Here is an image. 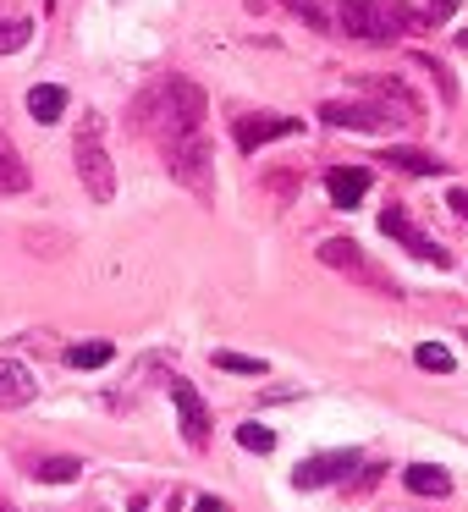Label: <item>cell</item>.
<instances>
[{
  "instance_id": "6da1fadb",
  "label": "cell",
  "mask_w": 468,
  "mask_h": 512,
  "mask_svg": "<svg viewBox=\"0 0 468 512\" xmlns=\"http://www.w3.org/2000/svg\"><path fill=\"white\" fill-rule=\"evenodd\" d=\"M133 122L144 127V133L155 138L160 149L182 144V138L204 133V89H199L193 78H177V72H171V78L149 83V89L138 94Z\"/></svg>"
},
{
  "instance_id": "7a4b0ae2",
  "label": "cell",
  "mask_w": 468,
  "mask_h": 512,
  "mask_svg": "<svg viewBox=\"0 0 468 512\" xmlns=\"http://www.w3.org/2000/svg\"><path fill=\"white\" fill-rule=\"evenodd\" d=\"M336 28L364 45H397L408 34V12H402V0H342L336 6Z\"/></svg>"
},
{
  "instance_id": "3957f363",
  "label": "cell",
  "mask_w": 468,
  "mask_h": 512,
  "mask_svg": "<svg viewBox=\"0 0 468 512\" xmlns=\"http://www.w3.org/2000/svg\"><path fill=\"white\" fill-rule=\"evenodd\" d=\"M72 160H78V177H83V188H89V199L111 204L116 199V160H111V149H105V122L100 116H83L78 122Z\"/></svg>"
},
{
  "instance_id": "277c9868",
  "label": "cell",
  "mask_w": 468,
  "mask_h": 512,
  "mask_svg": "<svg viewBox=\"0 0 468 512\" xmlns=\"http://www.w3.org/2000/svg\"><path fill=\"white\" fill-rule=\"evenodd\" d=\"M314 254H320V265H331V270H342V276H353L358 287H369V292H386V298H397V292H402L380 265H369V254L353 243V237H325Z\"/></svg>"
},
{
  "instance_id": "5b68a950",
  "label": "cell",
  "mask_w": 468,
  "mask_h": 512,
  "mask_svg": "<svg viewBox=\"0 0 468 512\" xmlns=\"http://www.w3.org/2000/svg\"><path fill=\"white\" fill-rule=\"evenodd\" d=\"M160 155H166L171 177H177L182 188H188V193H199V199H210V188H215V166H210V138H204V133H193V138H182V144L160 149Z\"/></svg>"
},
{
  "instance_id": "8992f818",
  "label": "cell",
  "mask_w": 468,
  "mask_h": 512,
  "mask_svg": "<svg viewBox=\"0 0 468 512\" xmlns=\"http://www.w3.org/2000/svg\"><path fill=\"white\" fill-rule=\"evenodd\" d=\"M358 463H364V452H353V446H342V452H314V457H303V463L292 468V485L298 490L347 485V479L358 474Z\"/></svg>"
},
{
  "instance_id": "52a82bcc",
  "label": "cell",
  "mask_w": 468,
  "mask_h": 512,
  "mask_svg": "<svg viewBox=\"0 0 468 512\" xmlns=\"http://www.w3.org/2000/svg\"><path fill=\"white\" fill-rule=\"evenodd\" d=\"M358 89H364L369 105H380V111L391 116V127H413L424 116L419 111V94H413L402 78H358Z\"/></svg>"
},
{
  "instance_id": "ba28073f",
  "label": "cell",
  "mask_w": 468,
  "mask_h": 512,
  "mask_svg": "<svg viewBox=\"0 0 468 512\" xmlns=\"http://www.w3.org/2000/svg\"><path fill=\"white\" fill-rule=\"evenodd\" d=\"M292 133H303L298 116H270V111L232 116V138H237V149H243V155H254V149H265V144H276V138H292Z\"/></svg>"
},
{
  "instance_id": "9c48e42d",
  "label": "cell",
  "mask_w": 468,
  "mask_h": 512,
  "mask_svg": "<svg viewBox=\"0 0 468 512\" xmlns=\"http://www.w3.org/2000/svg\"><path fill=\"white\" fill-rule=\"evenodd\" d=\"M380 232H386V237H397V243L408 248L413 259H424V265H435V270H446V265H452V254H446V248L435 243L430 232H419V226H413L408 215L397 210V204H391V210H380Z\"/></svg>"
},
{
  "instance_id": "30bf717a",
  "label": "cell",
  "mask_w": 468,
  "mask_h": 512,
  "mask_svg": "<svg viewBox=\"0 0 468 512\" xmlns=\"http://www.w3.org/2000/svg\"><path fill=\"white\" fill-rule=\"evenodd\" d=\"M171 402H177V424H182V441L193 446V452H204L210 446V408H204V397L193 391V380H171Z\"/></svg>"
},
{
  "instance_id": "8fae6325",
  "label": "cell",
  "mask_w": 468,
  "mask_h": 512,
  "mask_svg": "<svg viewBox=\"0 0 468 512\" xmlns=\"http://www.w3.org/2000/svg\"><path fill=\"white\" fill-rule=\"evenodd\" d=\"M320 122L325 127H347V133H386L391 116L369 100H325L320 105Z\"/></svg>"
},
{
  "instance_id": "7c38bea8",
  "label": "cell",
  "mask_w": 468,
  "mask_h": 512,
  "mask_svg": "<svg viewBox=\"0 0 468 512\" xmlns=\"http://www.w3.org/2000/svg\"><path fill=\"white\" fill-rule=\"evenodd\" d=\"M325 193H331L336 210H358L369 193V171L364 166H331L325 171Z\"/></svg>"
},
{
  "instance_id": "4fadbf2b",
  "label": "cell",
  "mask_w": 468,
  "mask_h": 512,
  "mask_svg": "<svg viewBox=\"0 0 468 512\" xmlns=\"http://www.w3.org/2000/svg\"><path fill=\"white\" fill-rule=\"evenodd\" d=\"M380 166L408 171V177H446V160H441V155H430V149H408V144L380 149Z\"/></svg>"
},
{
  "instance_id": "5bb4252c",
  "label": "cell",
  "mask_w": 468,
  "mask_h": 512,
  "mask_svg": "<svg viewBox=\"0 0 468 512\" xmlns=\"http://www.w3.org/2000/svg\"><path fill=\"white\" fill-rule=\"evenodd\" d=\"M34 391V369L17 364V358H0V408H23V402H34Z\"/></svg>"
},
{
  "instance_id": "9a60e30c",
  "label": "cell",
  "mask_w": 468,
  "mask_h": 512,
  "mask_svg": "<svg viewBox=\"0 0 468 512\" xmlns=\"http://www.w3.org/2000/svg\"><path fill=\"white\" fill-rule=\"evenodd\" d=\"M28 116H34L39 127H56L61 116H67V89H61V83H39V89H28Z\"/></svg>"
},
{
  "instance_id": "2e32d148",
  "label": "cell",
  "mask_w": 468,
  "mask_h": 512,
  "mask_svg": "<svg viewBox=\"0 0 468 512\" xmlns=\"http://www.w3.org/2000/svg\"><path fill=\"white\" fill-rule=\"evenodd\" d=\"M408 490L413 496H452V474L441 463H408Z\"/></svg>"
},
{
  "instance_id": "e0dca14e",
  "label": "cell",
  "mask_w": 468,
  "mask_h": 512,
  "mask_svg": "<svg viewBox=\"0 0 468 512\" xmlns=\"http://www.w3.org/2000/svg\"><path fill=\"white\" fill-rule=\"evenodd\" d=\"M0 193H28V166L12 149V138H0Z\"/></svg>"
},
{
  "instance_id": "ac0fdd59",
  "label": "cell",
  "mask_w": 468,
  "mask_h": 512,
  "mask_svg": "<svg viewBox=\"0 0 468 512\" xmlns=\"http://www.w3.org/2000/svg\"><path fill=\"white\" fill-rule=\"evenodd\" d=\"M28 39H34V23H28L23 12H6V6H0V56H12V50H23Z\"/></svg>"
},
{
  "instance_id": "d6986e66",
  "label": "cell",
  "mask_w": 468,
  "mask_h": 512,
  "mask_svg": "<svg viewBox=\"0 0 468 512\" xmlns=\"http://www.w3.org/2000/svg\"><path fill=\"white\" fill-rule=\"evenodd\" d=\"M402 12H408L413 28H435V23H446V17L457 12V0H408Z\"/></svg>"
},
{
  "instance_id": "ffe728a7",
  "label": "cell",
  "mask_w": 468,
  "mask_h": 512,
  "mask_svg": "<svg viewBox=\"0 0 468 512\" xmlns=\"http://www.w3.org/2000/svg\"><path fill=\"white\" fill-rule=\"evenodd\" d=\"M111 358H116L111 342H78V347H67V364L72 369H105Z\"/></svg>"
},
{
  "instance_id": "44dd1931",
  "label": "cell",
  "mask_w": 468,
  "mask_h": 512,
  "mask_svg": "<svg viewBox=\"0 0 468 512\" xmlns=\"http://www.w3.org/2000/svg\"><path fill=\"white\" fill-rule=\"evenodd\" d=\"M78 474H83L78 457H45V463H34V479H45V485H72Z\"/></svg>"
},
{
  "instance_id": "7402d4cb",
  "label": "cell",
  "mask_w": 468,
  "mask_h": 512,
  "mask_svg": "<svg viewBox=\"0 0 468 512\" xmlns=\"http://www.w3.org/2000/svg\"><path fill=\"white\" fill-rule=\"evenodd\" d=\"M413 364H419V369H435V375H452L457 358L446 353L441 342H419V347H413Z\"/></svg>"
},
{
  "instance_id": "603a6c76",
  "label": "cell",
  "mask_w": 468,
  "mask_h": 512,
  "mask_svg": "<svg viewBox=\"0 0 468 512\" xmlns=\"http://www.w3.org/2000/svg\"><path fill=\"white\" fill-rule=\"evenodd\" d=\"M281 6H287L292 17H303V23H309V28H320V34H325V28H336V17L325 12L320 0H281Z\"/></svg>"
},
{
  "instance_id": "cb8c5ba5",
  "label": "cell",
  "mask_w": 468,
  "mask_h": 512,
  "mask_svg": "<svg viewBox=\"0 0 468 512\" xmlns=\"http://www.w3.org/2000/svg\"><path fill=\"white\" fill-rule=\"evenodd\" d=\"M237 446H243V452H276V435L265 430V424H237Z\"/></svg>"
},
{
  "instance_id": "d4e9b609",
  "label": "cell",
  "mask_w": 468,
  "mask_h": 512,
  "mask_svg": "<svg viewBox=\"0 0 468 512\" xmlns=\"http://www.w3.org/2000/svg\"><path fill=\"white\" fill-rule=\"evenodd\" d=\"M215 369H226V375H265V358H248V353H215Z\"/></svg>"
},
{
  "instance_id": "484cf974",
  "label": "cell",
  "mask_w": 468,
  "mask_h": 512,
  "mask_svg": "<svg viewBox=\"0 0 468 512\" xmlns=\"http://www.w3.org/2000/svg\"><path fill=\"white\" fill-rule=\"evenodd\" d=\"M419 67H424V72H430V78H435V89H441V100H446V105H452V100H457V89H452V78H446V67H441V61H430V56H419Z\"/></svg>"
},
{
  "instance_id": "4316f807",
  "label": "cell",
  "mask_w": 468,
  "mask_h": 512,
  "mask_svg": "<svg viewBox=\"0 0 468 512\" xmlns=\"http://www.w3.org/2000/svg\"><path fill=\"white\" fill-rule=\"evenodd\" d=\"M270 193L292 199V193H298V171H270Z\"/></svg>"
},
{
  "instance_id": "83f0119b",
  "label": "cell",
  "mask_w": 468,
  "mask_h": 512,
  "mask_svg": "<svg viewBox=\"0 0 468 512\" xmlns=\"http://www.w3.org/2000/svg\"><path fill=\"white\" fill-rule=\"evenodd\" d=\"M446 204H452L457 221H468V188H452V193H446Z\"/></svg>"
},
{
  "instance_id": "f1b7e54d",
  "label": "cell",
  "mask_w": 468,
  "mask_h": 512,
  "mask_svg": "<svg viewBox=\"0 0 468 512\" xmlns=\"http://www.w3.org/2000/svg\"><path fill=\"white\" fill-rule=\"evenodd\" d=\"M193 512H226V501L221 496H199V501H193Z\"/></svg>"
},
{
  "instance_id": "f546056e",
  "label": "cell",
  "mask_w": 468,
  "mask_h": 512,
  "mask_svg": "<svg viewBox=\"0 0 468 512\" xmlns=\"http://www.w3.org/2000/svg\"><path fill=\"white\" fill-rule=\"evenodd\" d=\"M144 507H149V501H133V507H127V512H144Z\"/></svg>"
},
{
  "instance_id": "4dcf8cb0",
  "label": "cell",
  "mask_w": 468,
  "mask_h": 512,
  "mask_svg": "<svg viewBox=\"0 0 468 512\" xmlns=\"http://www.w3.org/2000/svg\"><path fill=\"white\" fill-rule=\"evenodd\" d=\"M457 45H463V50H468V28H463V34H457Z\"/></svg>"
},
{
  "instance_id": "1f68e13d",
  "label": "cell",
  "mask_w": 468,
  "mask_h": 512,
  "mask_svg": "<svg viewBox=\"0 0 468 512\" xmlns=\"http://www.w3.org/2000/svg\"><path fill=\"white\" fill-rule=\"evenodd\" d=\"M0 512H12V507H6V501H0Z\"/></svg>"
},
{
  "instance_id": "d6a6232c",
  "label": "cell",
  "mask_w": 468,
  "mask_h": 512,
  "mask_svg": "<svg viewBox=\"0 0 468 512\" xmlns=\"http://www.w3.org/2000/svg\"><path fill=\"white\" fill-rule=\"evenodd\" d=\"M463 336H468V331H463Z\"/></svg>"
}]
</instances>
